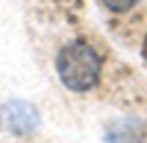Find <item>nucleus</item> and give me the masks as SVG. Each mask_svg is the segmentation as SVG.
Segmentation results:
<instances>
[{
  "label": "nucleus",
  "mask_w": 147,
  "mask_h": 143,
  "mask_svg": "<svg viewBox=\"0 0 147 143\" xmlns=\"http://www.w3.org/2000/svg\"><path fill=\"white\" fill-rule=\"evenodd\" d=\"M0 121L12 134L28 136L38 128L40 116L30 102L11 100L0 107Z\"/></svg>",
  "instance_id": "nucleus-2"
},
{
  "label": "nucleus",
  "mask_w": 147,
  "mask_h": 143,
  "mask_svg": "<svg viewBox=\"0 0 147 143\" xmlns=\"http://www.w3.org/2000/svg\"><path fill=\"white\" fill-rule=\"evenodd\" d=\"M137 2H138V0H102V4H104L111 12H116V14L128 12L131 7H135Z\"/></svg>",
  "instance_id": "nucleus-4"
},
{
  "label": "nucleus",
  "mask_w": 147,
  "mask_h": 143,
  "mask_svg": "<svg viewBox=\"0 0 147 143\" xmlns=\"http://www.w3.org/2000/svg\"><path fill=\"white\" fill-rule=\"evenodd\" d=\"M55 69L61 83L71 92H88L92 90L99 78L102 62L97 52L85 41L66 43L55 59Z\"/></svg>",
  "instance_id": "nucleus-1"
},
{
  "label": "nucleus",
  "mask_w": 147,
  "mask_h": 143,
  "mask_svg": "<svg viewBox=\"0 0 147 143\" xmlns=\"http://www.w3.org/2000/svg\"><path fill=\"white\" fill-rule=\"evenodd\" d=\"M144 57L147 59V40H145V45H144Z\"/></svg>",
  "instance_id": "nucleus-5"
},
{
  "label": "nucleus",
  "mask_w": 147,
  "mask_h": 143,
  "mask_svg": "<svg viewBox=\"0 0 147 143\" xmlns=\"http://www.w3.org/2000/svg\"><path fill=\"white\" fill-rule=\"evenodd\" d=\"M104 140L107 143H142L144 141L142 122L135 121V119L116 121L107 129Z\"/></svg>",
  "instance_id": "nucleus-3"
}]
</instances>
